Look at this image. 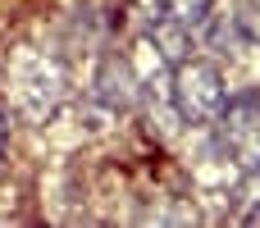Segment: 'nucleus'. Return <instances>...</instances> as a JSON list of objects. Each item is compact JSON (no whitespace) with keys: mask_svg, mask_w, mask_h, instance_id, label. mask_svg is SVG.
Masks as SVG:
<instances>
[{"mask_svg":"<svg viewBox=\"0 0 260 228\" xmlns=\"http://www.w3.org/2000/svg\"><path fill=\"white\" fill-rule=\"evenodd\" d=\"M64 91H69V78L59 69V59L32 50V46H18L5 64V105L18 123L27 128H41L59 114L64 105Z\"/></svg>","mask_w":260,"mask_h":228,"instance_id":"f257e3e1","label":"nucleus"},{"mask_svg":"<svg viewBox=\"0 0 260 228\" xmlns=\"http://www.w3.org/2000/svg\"><path fill=\"white\" fill-rule=\"evenodd\" d=\"M169 101L178 110L183 123H215L224 101H229V87H224V73L206 59H178L169 69Z\"/></svg>","mask_w":260,"mask_h":228,"instance_id":"f03ea898","label":"nucleus"},{"mask_svg":"<svg viewBox=\"0 0 260 228\" xmlns=\"http://www.w3.org/2000/svg\"><path fill=\"white\" fill-rule=\"evenodd\" d=\"M215 137H219V155L238 169H251L260 160V96L242 91L229 96L219 119H215Z\"/></svg>","mask_w":260,"mask_h":228,"instance_id":"7ed1b4c3","label":"nucleus"},{"mask_svg":"<svg viewBox=\"0 0 260 228\" xmlns=\"http://www.w3.org/2000/svg\"><path fill=\"white\" fill-rule=\"evenodd\" d=\"M137 96H142V82H137L128 55H105L91 78V101L110 114H123L128 105H137Z\"/></svg>","mask_w":260,"mask_h":228,"instance_id":"20e7f679","label":"nucleus"},{"mask_svg":"<svg viewBox=\"0 0 260 228\" xmlns=\"http://www.w3.org/2000/svg\"><path fill=\"white\" fill-rule=\"evenodd\" d=\"M128 64H133V73H137V82H142V91L146 87H155V78H169V59L160 55V46L151 41V37H137L133 41V50H128Z\"/></svg>","mask_w":260,"mask_h":228,"instance_id":"39448f33","label":"nucleus"},{"mask_svg":"<svg viewBox=\"0 0 260 228\" xmlns=\"http://www.w3.org/2000/svg\"><path fill=\"white\" fill-rule=\"evenodd\" d=\"M146 37L160 46V55H165L169 64H178V59L192 55V27H183V23H174V18H160Z\"/></svg>","mask_w":260,"mask_h":228,"instance_id":"423d86ee","label":"nucleus"},{"mask_svg":"<svg viewBox=\"0 0 260 228\" xmlns=\"http://www.w3.org/2000/svg\"><path fill=\"white\" fill-rule=\"evenodd\" d=\"M160 9H165V18H174L192 32L210 23V0H160Z\"/></svg>","mask_w":260,"mask_h":228,"instance_id":"0eeeda50","label":"nucleus"},{"mask_svg":"<svg viewBox=\"0 0 260 228\" xmlns=\"http://www.w3.org/2000/svg\"><path fill=\"white\" fill-rule=\"evenodd\" d=\"M233 23H238V32H242L247 41H256V46H260V0H247V5L238 9Z\"/></svg>","mask_w":260,"mask_h":228,"instance_id":"6e6552de","label":"nucleus"},{"mask_svg":"<svg viewBox=\"0 0 260 228\" xmlns=\"http://www.w3.org/2000/svg\"><path fill=\"white\" fill-rule=\"evenodd\" d=\"M238 197H242V206H247V210L260 206V160L251 165V169H242V187H238Z\"/></svg>","mask_w":260,"mask_h":228,"instance_id":"1a4fd4ad","label":"nucleus"},{"mask_svg":"<svg viewBox=\"0 0 260 228\" xmlns=\"http://www.w3.org/2000/svg\"><path fill=\"white\" fill-rule=\"evenodd\" d=\"M5 142H9V110H5V101H0V155H5Z\"/></svg>","mask_w":260,"mask_h":228,"instance_id":"9d476101","label":"nucleus"},{"mask_svg":"<svg viewBox=\"0 0 260 228\" xmlns=\"http://www.w3.org/2000/svg\"><path fill=\"white\" fill-rule=\"evenodd\" d=\"M242 224H251V228H260V206H251L247 215H242Z\"/></svg>","mask_w":260,"mask_h":228,"instance_id":"9b49d317","label":"nucleus"}]
</instances>
